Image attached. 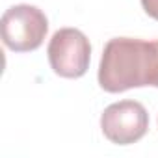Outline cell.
<instances>
[{
    "label": "cell",
    "instance_id": "3957f363",
    "mask_svg": "<svg viewBox=\"0 0 158 158\" xmlns=\"http://www.w3.org/2000/svg\"><path fill=\"white\" fill-rule=\"evenodd\" d=\"M47 56L52 71L61 78H80L91 61V45L78 28H60L48 41Z\"/></svg>",
    "mask_w": 158,
    "mask_h": 158
},
{
    "label": "cell",
    "instance_id": "6da1fadb",
    "mask_svg": "<svg viewBox=\"0 0 158 158\" xmlns=\"http://www.w3.org/2000/svg\"><path fill=\"white\" fill-rule=\"evenodd\" d=\"M97 78L99 86L108 93L145 86L158 88V39H110L104 45Z\"/></svg>",
    "mask_w": 158,
    "mask_h": 158
},
{
    "label": "cell",
    "instance_id": "7a4b0ae2",
    "mask_svg": "<svg viewBox=\"0 0 158 158\" xmlns=\"http://www.w3.org/2000/svg\"><path fill=\"white\" fill-rule=\"evenodd\" d=\"M2 41L13 52L37 50L48 32L47 15L32 4H17L4 11L2 21Z\"/></svg>",
    "mask_w": 158,
    "mask_h": 158
},
{
    "label": "cell",
    "instance_id": "5b68a950",
    "mask_svg": "<svg viewBox=\"0 0 158 158\" xmlns=\"http://www.w3.org/2000/svg\"><path fill=\"white\" fill-rule=\"evenodd\" d=\"M141 8L151 19L158 21V0H141Z\"/></svg>",
    "mask_w": 158,
    "mask_h": 158
},
{
    "label": "cell",
    "instance_id": "277c9868",
    "mask_svg": "<svg viewBox=\"0 0 158 158\" xmlns=\"http://www.w3.org/2000/svg\"><path fill=\"white\" fill-rule=\"evenodd\" d=\"M149 128V114L138 101H119L104 108L101 115V130L106 139L115 145H130L139 141Z\"/></svg>",
    "mask_w": 158,
    "mask_h": 158
}]
</instances>
